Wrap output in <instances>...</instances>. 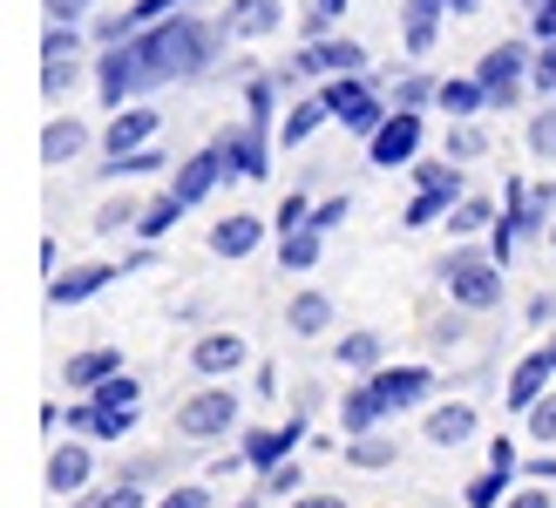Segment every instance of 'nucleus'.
I'll use <instances>...</instances> for the list:
<instances>
[{"label": "nucleus", "instance_id": "nucleus-1", "mask_svg": "<svg viewBox=\"0 0 556 508\" xmlns=\"http://www.w3.org/2000/svg\"><path fill=\"white\" fill-rule=\"evenodd\" d=\"M136 54H143L150 89L156 81H177V75H204L211 54H217V27H204L198 14H163L136 35Z\"/></svg>", "mask_w": 556, "mask_h": 508}, {"label": "nucleus", "instance_id": "nucleus-2", "mask_svg": "<svg viewBox=\"0 0 556 508\" xmlns=\"http://www.w3.org/2000/svg\"><path fill=\"white\" fill-rule=\"evenodd\" d=\"M441 285H448V299L462 305V313H489V305H503V258L462 244V251L441 258Z\"/></svg>", "mask_w": 556, "mask_h": 508}, {"label": "nucleus", "instance_id": "nucleus-3", "mask_svg": "<svg viewBox=\"0 0 556 508\" xmlns=\"http://www.w3.org/2000/svg\"><path fill=\"white\" fill-rule=\"evenodd\" d=\"M170 428H177L184 441H217V434H231V428H238V393H231V386L190 393V401L170 414Z\"/></svg>", "mask_w": 556, "mask_h": 508}, {"label": "nucleus", "instance_id": "nucleus-4", "mask_svg": "<svg viewBox=\"0 0 556 508\" xmlns=\"http://www.w3.org/2000/svg\"><path fill=\"white\" fill-rule=\"evenodd\" d=\"M326 109H332V116H340V129H353V136H374L387 116H394V109H380V96L367 89V81H359V75H326Z\"/></svg>", "mask_w": 556, "mask_h": 508}, {"label": "nucleus", "instance_id": "nucleus-5", "mask_svg": "<svg viewBox=\"0 0 556 508\" xmlns=\"http://www.w3.org/2000/svg\"><path fill=\"white\" fill-rule=\"evenodd\" d=\"M143 89H150L143 54H136V41H116L96 62V96H102V109H129V96H143Z\"/></svg>", "mask_w": 556, "mask_h": 508}, {"label": "nucleus", "instance_id": "nucleus-6", "mask_svg": "<svg viewBox=\"0 0 556 508\" xmlns=\"http://www.w3.org/2000/svg\"><path fill=\"white\" fill-rule=\"evenodd\" d=\"M522 75H530V48L522 41H503V48H489L476 62V81L489 89V109H509L522 96Z\"/></svg>", "mask_w": 556, "mask_h": 508}, {"label": "nucleus", "instance_id": "nucleus-7", "mask_svg": "<svg viewBox=\"0 0 556 508\" xmlns=\"http://www.w3.org/2000/svg\"><path fill=\"white\" fill-rule=\"evenodd\" d=\"M367 156L380 163V169H401V163H414L421 156V116L414 109H394L374 136H367Z\"/></svg>", "mask_w": 556, "mask_h": 508}, {"label": "nucleus", "instance_id": "nucleus-8", "mask_svg": "<svg viewBox=\"0 0 556 508\" xmlns=\"http://www.w3.org/2000/svg\"><path fill=\"white\" fill-rule=\"evenodd\" d=\"M367 68V48L359 41H313V48H299L292 54V81H319V75H359Z\"/></svg>", "mask_w": 556, "mask_h": 508}, {"label": "nucleus", "instance_id": "nucleus-9", "mask_svg": "<svg viewBox=\"0 0 556 508\" xmlns=\"http://www.w3.org/2000/svg\"><path fill=\"white\" fill-rule=\"evenodd\" d=\"M549 380H556V339H543L530 359H516V373H509V386H503V407L530 414L543 393H549Z\"/></svg>", "mask_w": 556, "mask_h": 508}, {"label": "nucleus", "instance_id": "nucleus-10", "mask_svg": "<svg viewBox=\"0 0 556 508\" xmlns=\"http://www.w3.org/2000/svg\"><path fill=\"white\" fill-rule=\"evenodd\" d=\"M225 163H231V177H244V183H258V177H271V129H258V123H244V129H231L225 143Z\"/></svg>", "mask_w": 556, "mask_h": 508}, {"label": "nucleus", "instance_id": "nucleus-11", "mask_svg": "<svg viewBox=\"0 0 556 508\" xmlns=\"http://www.w3.org/2000/svg\"><path fill=\"white\" fill-rule=\"evenodd\" d=\"M231 177V163H225V150H198V156H190V163H177V177H170V190L184 196V211L190 204H204V196L217 190V183H225Z\"/></svg>", "mask_w": 556, "mask_h": 508}, {"label": "nucleus", "instance_id": "nucleus-12", "mask_svg": "<svg viewBox=\"0 0 556 508\" xmlns=\"http://www.w3.org/2000/svg\"><path fill=\"white\" fill-rule=\"evenodd\" d=\"M367 380L380 386L387 414H401V407H421L428 393H434V373H428V366H380V373H367Z\"/></svg>", "mask_w": 556, "mask_h": 508}, {"label": "nucleus", "instance_id": "nucleus-13", "mask_svg": "<svg viewBox=\"0 0 556 508\" xmlns=\"http://www.w3.org/2000/svg\"><path fill=\"white\" fill-rule=\"evenodd\" d=\"M286 27V0H231L225 8V35L231 41H265Z\"/></svg>", "mask_w": 556, "mask_h": 508}, {"label": "nucleus", "instance_id": "nucleus-14", "mask_svg": "<svg viewBox=\"0 0 556 508\" xmlns=\"http://www.w3.org/2000/svg\"><path fill=\"white\" fill-rule=\"evenodd\" d=\"M299 441H305V420H299V414L286 420V428H252V434H244V461H252L258 474H271L278 461H292Z\"/></svg>", "mask_w": 556, "mask_h": 508}, {"label": "nucleus", "instance_id": "nucleus-15", "mask_svg": "<svg viewBox=\"0 0 556 508\" xmlns=\"http://www.w3.org/2000/svg\"><path fill=\"white\" fill-rule=\"evenodd\" d=\"M156 123H163V116H156V109H136V102H129V109H116V123H109V129H102V150H109V156H129V150H150V136H156Z\"/></svg>", "mask_w": 556, "mask_h": 508}, {"label": "nucleus", "instance_id": "nucleus-16", "mask_svg": "<svg viewBox=\"0 0 556 508\" xmlns=\"http://www.w3.org/2000/svg\"><path fill=\"white\" fill-rule=\"evenodd\" d=\"M89 474H96V455L81 441L54 447V455H48V495H81V488H89Z\"/></svg>", "mask_w": 556, "mask_h": 508}, {"label": "nucleus", "instance_id": "nucleus-17", "mask_svg": "<svg viewBox=\"0 0 556 508\" xmlns=\"http://www.w3.org/2000/svg\"><path fill=\"white\" fill-rule=\"evenodd\" d=\"M190 366H198L204 380H225V373H238V366H244V339L238 332H204L198 346H190Z\"/></svg>", "mask_w": 556, "mask_h": 508}, {"label": "nucleus", "instance_id": "nucleus-18", "mask_svg": "<svg viewBox=\"0 0 556 508\" xmlns=\"http://www.w3.org/2000/svg\"><path fill=\"white\" fill-rule=\"evenodd\" d=\"M116 278H123V265H75L68 278H48V305H81L102 285H116Z\"/></svg>", "mask_w": 556, "mask_h": 508}, {"label": "nucleus", "instance_id": "nucleus-19", "mask_svg": "<svg viewBox=\"0 0 556 508\" xmlns=\"http://www.w3.org/2000/svg\"><path fill=\"white\" fill-rule=\"evenodd\" d=\"M258 238H265V224H258L252 211H231V217L211 224V251H217V258H252Z\"/></svg>", "mask_w": 556, "mask_h": 508}, {"label": "nucleus", "instance_id": "nucleus-20", "mask_svg": "<svg viewBox=\"0 0 556 508\" xmlns=\"http://www.w3.org/2000/svg\"><path fill=\"white\" fill-rule=\"evenodd\" d=\"M380 420H387L380 386H374V380H359V386L346 393V401H340V434H346V441H353V434H374Z\"/></svg>", "mask_w": 556, "mask_h": 508}, {"label": "nucleus", "instance_id": "nucleus-21", "mask_svg": "<svg viewBox=\"0 0 556 508\" xmlns=\"http://www.w3.org/2000/svg\"><path fill=\"white\" fill-rule=\"evenodd\" d=\"M332 123V109H326V96H305V102H292L286 109V123H278V143L286 150H299V143H313V136Z\"/></svg>", "mask_w": 556, "mask_h": 508}, {"label": "nucleus", "instance_id": "nucleus-22", "mask_svg": "<svg viewBox=\"0 0 556 508\" xmlns=\"http://www.w3.org/2000/svg\"><path fill=\"white\" fill-rule=\"evenodd\" d=\"M109 373H123V353H116V346H89V353H75V359H68V373H62V380H68L75 393H96Z\"/></svg>", "mask_w": 556, "mask_h": 508}, {"label": "nucleus", "instance_id": "nucleus-23", "mask_svg": "<svg viewBox=\"0 0 556 508\" xmlns=\"http://www.w3.org/2000/svg\"><path fill=\"white\" fill-rule=\"evenodd\" d=\"M81 150H89V129H81L75 116H54L41 129V163H75Z\"/></svg>", "mask_w": 556, "mask_h": 508}, {"label": "nucleus", "instance_id": "nucleus-24", "mask_svg": "<svg viewBox=\"0 0 556 508\" xmlns=\"http://www.w3.org/2000/svg\"><path fill=\"white\" fill-rule=\"evenodd\" d=\"M468 434H476V407H468V401H448V407L428 414V441L434 447H462Z\"/></svg>", "mask_w": 556, "mask_h": 508}, {"label": "nucleus", "instance_id": "nucleus-25", "mask_svg": "<svg viewBox=\"0 0 556 508\" xmlns=\"http://www.w3.org/2000/svg\"><path fill=\"white\" fill-rule=\"evenodd\" d=\"M455 0H407V54H428L434 48V27Z\"/></svg>", "mask_w": 556, "mask_h": 508}, {"label": "nucleus", "instance_id": "nucleus-26", "mask_svg": "<svg viewBox=\"0 0 556 508\" xmlns=\"http://www.w3.org/2000/svg\"><path fill=\"white\" fill-rule=\"evenodd\" d=\"M286 326H292L299 339H319V332L332 326V299H326V292H299V299L286 305Z\"/></svg>", "mask_w": 556, "mask_h": 508}, {"label": "nucleus", "instance_id": "nucleus-27", "mask_svg": "<svg viewBox=\"0 0 556 508\" xmlns=\"http://www.w3.org/2000/svg\"><path fill=\"white\" fill-rule=\"evenodd\" d=\"M434 102L448 109L455 123H468V116H476V109H489V89H482L476 75H462V81H441V89H434Z\"/></svg>", "mask_w": 556, "mask_h": 508}, {"label": "nucleus", "instance_id": "nucleus-28", "mask_svg": "<svg viewBox=\"0 0 556 508\" xmlns=\"http://www.w3.org/2000/svg\"><path fill=\"white\" fill-rule=\"evenodd\" d=\"M177 217H184V196H177V190H163L156 204H143V217H136V238H143V244L170 238V231H177Z\"/></svg>", "mask_w": 556, "mask_h": 508}, {"label": "nucleus", "instance_id": "nucleus-29", "mask_svg": "<svg viewBox=\"0 0 556 508\" xmlns=\"http://www.w3.org/2000/svg\"><path fill=\"white\" fill-rule=\"evenodd\" d=\"M319 251H326V231H313V224H305V231H286V238H278V265H286V271H313Z\"/></svg>", "mask_w": 556, "mask_h": 508}, {"label": "nucleus", "instance_id": "nucleus-30", "mask_svg": "<svg viewBox=\"0 0 556 508\" xmlns=\"http://www.w3.org/2000/svg\"><path fill=\"white\" fill-rule=\"evenodd\" d=\"M462 204V196H448V190H414V204H407V231H428V224H441V217H448Z\"/></svg>", "mask_w": 556, "mask_h": 508}, {"label": "nucleus", "instance_id": "nucleus-31", "mask_svg": "<svg viewBox=\"0 0 556 508\" xmlns=\"http://www.w3.org/2000/svg\"><path fill=\"white\" fill-rule=\"evenodd\" d=\"M380 332H346L340 339V366H353V373H380Z\"/></svg>", "mask_w": 556, "mask_h": 508}, {"label": "nucleus", "instance_id": "nucleus-32", "mask_svg": "<svg viewBox=\"0 0 556 508\" xmlns=\"http://www.w3.org/2000/svg\"><path fill=\"white\" fill-rule=\"evenodd\" d=\"M89 401H96L102 414H136V401H143V386H136L129 373H109V380L89 393Z\"/></svg>", "mask_w": 556, "mask_h": 508}, {"label": "nucleus", "instance_id": "nucleus-33", "mask_svg": "<svg viewBox=\"0 0 556 508\" xmlns=\"http://www.w3.org/2000/svg\"><path fill=\"white\" fill-rule=\"evenodd\" d=\"M509 482H516L509 468H482L476 482H468V495H462V501H468V508H503V501H509Z\"/></svg>", "mask_w": 556, "mask_h": 508}, {"label": "nucleus", "instance_id": "nucleus-34", "mask_svg": "<svg viewBox=\"0 0 556 508\" xmlns=\"http://www.w3.org/2000/svg\"><path fill=\"white\" fill-rule=\"evenodd\" d=\"M346 461L353 468H394V441H387V434H353L346 441Z\"/></svg>", "mask_w": 556, "mask_h": 508}, {"label": "nucleus", "instance_id": "nucleus-35", "mask_svg": "<svg viewBox=\"0 0 556 508\" xmlns=\"http://www.w3.org/2000/svg\"><path fill=\"white\" fill-rule=\"evenodd\" d=\"M489 224H495V204H489V196H462V204L448 211V231H455V238H468V231H489Z\"/></svg>", "mask_w": 556, "mask_h": 508}, {"label": "nucleus", "instance_id": "nucleus-36", "mask_svg": "<svg viewBox=\"0 0 556 508\" xmlns=\"http://www.w3.org/2000/svg\"><path fill=\"white\" fill-rule=\"evenodd\" d=\"M414 183H421V190H448V196H462V169H455V156H441V163H414Z\"/></svg>", "mask_w": 556, "mask_h": 508}, {"label": "nucleus", "instance_id": "nucleus-37", "mask_svg": "<svg viewBox=\"0 0 556 508\" xmlns=\"http://www.w3.org/2000/svg\"><path fill=\"white\" fill-rule=\"evenodd\" d=\"M150 169H163V150H129V156H109L102 177H150Z\"/></svg>", "mask_w": 556, "mask_h": 508}, {"label": "nucleus", "instance_id": "nucleus-38", "mask_svg": "<svg viewBox=\"0 0 556 508\" xmlns=\"http://www.w3.org/2000/svg\"><path fill=\"white\" fill-rule=\"evenodd\" d=\"M136 217H143L136 196H109V204L96 211V231H136Z\"/></svg>", "mask_w": 556, "mask_h": 508}, {"label": "nucleus", "instance_id": "nucleus-39", "mask_svg": "<svg viewBox=\"0 0 556 508\" xmlns=\"http://www.w3.org/2000/svg\"><path fill=\"white\" fill-rule=\"evenodd\" d=\"M530 420V441H543V447H556V393H543V401L522 414Z\"/></svg>", "mask_w": 556, "mask_h": 508}, {"label": "nucleus", "instance_id": "nucleus-40", "mask_svg": "<svg viewBox=\"0 0 556 508\" xmlns=\"http://www.w3.org/2000/svg\"><path fill=\"white\" fill-rule=\"evenodd\" d=\"M530 150L543 156V163H556V96H549V109L530 123Z\"/></svg>", "mask_w": 556, "mask_h": 508}, {"label": "nucleus", "instance_id": "nucleus-41", "mask_svg": "<svg viewBox=\"0 0 556 508\" xmlns=\"http://www.w3.org/2000/svg\"><path fill=\"white\" fill-rule=\"evenodd\" d=\"M482 150H489V136H482V129H468V123H455V129H448V156H455V163L482 156Z\"/></svg>", "mask_w": 556, "mask_h": 508}, {"label": "nucleus", "instance_id": "nucleus-42", "mask_svg": "<svg viewBox=\"0 0 556 508\" xmlns=\"http://www.w3.org/2000/svg\"><path fill=\"white\" fill-rule=\"evenodd\" d=\"M299 482H305V474H299V461H278V468L265 474V495H278V501H292V495H299Z\"/></svg>", "mask_w": 556, "mask_h": 508}, {"label": "nucleus", "instance_id": "nucleus-43", "mask_svg": "<svg viewBox=\"0 0 556 508\" xmlns=\"http://www.w3.org/2000/svg\"><path fill=\"white\" fill-rule=\"evenodd\" d=\"M41 62H75V27H62V21L48 27V41H41Z\"/></svg>", "mask_w": 556, "mask_h": 508}, {"label": "nucleus", "instance_id": "nucleus-44", "mask_svg": "<svg viewBox=\"0 0 556 508\" xmlns=\"http://www.w3.org/2000/svg\"><path fill=\"white\" fill-rule=\"evenodd\" d=\"M305 224H313V204H305V196L292 190L286 204H278V238H286V231H305Z\"/></svg>", "mask_w": 556, "mask_h": 508}, {"label": "nucleus", "instance_id": "nucleus-45", "mask_svg": "<svg viewBox=\"0 0 556 508\" xmlns=\"http://www.w3.org/2000/svg\"><path fill=\"white\" fill-rule=\"evenodd\" d=\"M434 89H441V81H428V75H407L401 89H394V109H421V102H428Z\"/></svg>", "mask_w": 556, "mask_h": 508}, {"label": "nucleus", "instance_id": "nucleus-46", "mask_svg": "<svg viewBox=\"0 0 556 508\" xmlns=\"http://www.w3.org/2000/svg\"><path fill=\"white\" fill-rule=\"evenodd\" d=\"M244 109H252V116H244V123L271 129V81H252V89H244Z\"/></svg>", "mask_w": 556, "mask_h": 508}, {"label": "nucleus", "instance_id": "nucleus-47", "mask_svg": "<svg viewBox=\"0 0 556 508\" xmlns=\"http://www.w3.org/2000/svg\"><path fill=\"white\" fill-rule=\"evenodd\" d=\"M89 508H143V488H136V482H116V488H102Z\"/></svg>", "mask_w": 556, "mask_h": 508}, {"label": "nucleus", "instance_id": "nucleus-48", "mask_svg": "<svg viewBox=\"0 0 556 508\" xmlns=\"http://www.w3.org/2000/svg\"><path fill=\"white\" fill-rule=\"evenodd\" d=\"M156 508H211V488H204V482H184V488H170V495H163Z\"/></svg>", "mask_w": 556, "mask_h": 508}, {"label": "nucleus", "instance_id": "nucleus-49", "mask_svg": "<svg viewBox=\"0 0 556 508\" xmlns=\"http://www.w3.org/2000/svg\"><path fill=\"white\" fill-rule=\"evenodd\" d=\"M530 81H536L543 96H556V41H549V48L536 54V68H530Z\"/></svg>", "mask_w": 556, "mask_h": 508}, {"label": "nucleus", "instance_id": "nucleus-50", "mask_svg": "<svg viewBox=\"0 0 556 508\" xmlns=\"http://www.w3.org/2000/svg\"><path fill=\"white\" fill-rule=\"evenodd\" d=\"M340 217H346V196H326V204H313V231H332Z\"/></svg>", "mask_w": 556, "mask_h": 508}, {"label": "nucleus", "instance_id": "nucleus-51", "mask_svg": "<svg viewBox=\"0 0 556 508\" xmlns=\"http://www.w3.org/2000/svg\"><path fill=\"white\" fill-rule=\"evenodd\" d=\"M489 468H509V474L522 468V461H516V441H509V434H495V441H489Z\"/></svg>", "mask_w": 556, "mask_h": 508}, {"label": "nucleus", "instance_id": "nucleus-52", "mask_svg": "<svg viewBox=\"0 0 556 508\" xmlns=\"http://www.w3.org/2000/svg\"><path fill=\"white\" fill-rule=\"evenodd\" d=\"M503 508H556V495H549V488H522V495H509Z\"/></svg>", "mask_w": 556, "mask_h": 508}, {"label": "nucleus", "instance_id": "nucleus-53", "mask_svg": "<svg viewBox=\"0 0 556 508\" xmlns=\"http://www.w3.org/2000/svg\"><path fill=\"white\" fill-rule=\"evenodd\" d=\"M41 8H48L54 21H75V14H89V0H41Z\"/></svg>", "mask_w": 556, "mask_h": 508}, {"label": "nucleus", "instance_id": "nucleus-54", "mask_svg": "<svg viewBox=\"0 0 556 508\" xmlns=\"http://www.w3.org/2000/svg\"><path fill=\"white\" fill-rule=\"evenodd\" d=\"M549 319H556V299L536 292V299H530V326H549Z\"/></svg>", "mask_w": 556, "mask_h": 508}, {"label": "nucleus", "instance_id": "nucleus-55", "mask_svg": "<svg viewBox=\"0 0 556 508\" xmlns=\"http://www.w3.org/2000/svg\"><path fill=\"white\" fill-rule=\"evenodd\" d=\"M286 508H346V501H340V495H292Z\"/></svg>", "mask_w": 556, "mask_h": 508}, {"label": "nucleus", "instance_id": "nucleus-56", "mask_svg": "<svg viewBox=\"0 0 556 508\" xmlns=\"http://www.w3.org/2000/svg\"><path fill=\"white\" fill-rule=\"evenodd\" d=\"M530 482H556V455H536L530 461Z\"/></svg>", "mask_w": 556, "mask_h": 508}, {"label": "nucleus", "instance_id": "nucleus-57", "mask_svg": "<svg viewBox=\"0 0 556 508\" xmlns=\"http://www.w3.org/2000/svg\"><path fill=\"white\" fill-rule=\"evenodd\" d=\"M313 14H326V21H332V14H346V0H313Z\"/></svg>", "mask_w": 556, "mask_h": 508}, {"label": "nucleus", "instance_id": "nucleus-58", "mask_svg": "<svg viewBox=\"0 0 556 508\" xmlns=\"http://www.w3.org/2000/svg\"><path fill=\"white\" fill-rule=\"evenodd\" d=\"M543 238H549V251H556V217H549V231H543Z\"/></svg>", "mask_w": 556, "mask_h": 508}, {"label": "nucleus", "instance_id": "nucleus-59", "mask_svg": "<svg viewBox=\"0 0 556 508\" xmlns=\"http://www.w3.org/2000/svg\"><path fill=\"white\" fill-rule=\"evenodd\" d=\"M468 8H476V0H455V14H468Z\"/></svg>", "mask_w": 556, "mask_h": 508}, {"label": "nucleus", "instance_id": "nucleus-60", "mask_svg": "<svg viewBox=\"0 0 556 508\" xmlns=\"http://www.w3.org/2000/svg\"><path fill=\"white\" fill-rule=\"evenodd\" d=\"M238 508H258V501H238Z\"/></svg>", "mask_w": 556, "mask_h": 508}]
</instances>
